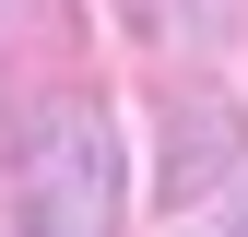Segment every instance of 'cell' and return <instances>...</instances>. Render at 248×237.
I'll return each mask as SVG.
<instances>
[{
    "label": "cell",
    "mask_w": 248,
    "mask_h": 237,
    "mask_svg": "<svg viewBox=\"0 0 248 237\" xmlns=\"http://www.w3.org/2000/svg\"><path fill=\"white\" fill-rule=\"evenodd\" d=\"M12 202H24V237H118V142H107V107L59 95V107L24 118Z\"/></svg>",
    "instance_id": "obj_1"
},
{
    "label": "cell",
    "mask_w": 248,
    "mask_h": 237,
    "mask_svg": "<svg viewBox=\"0 0 248 237\" xmlns=\"http://www.w3.org/2000/svg\"><path fill=\"white\" fill-rule=\"evenodd\" d=\"M225 142H236V107H225V95H177V107H166V202L213 190Z\"/></svg>",
    "instance_id": "obj_2"
},
{
    "label": "cell",
    "mask_w": 248,
    "mask_h": 237,
    "mask_svg": "<svg viewBox=\"0 0 248 237\" xmlns=\"http://www.w3.org/2000/svg\"><path fill=\"white\" fill-rule=\"evenodd\" d=\"M236 237H248V225H236Z\"/></svg>",
    "instance_id": "obj_3"
}]
</instances>
